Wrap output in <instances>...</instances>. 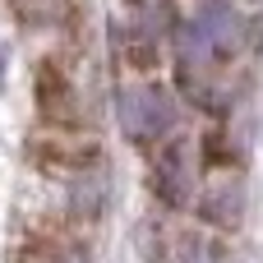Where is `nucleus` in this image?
I'll return each mask as SVG.
<instances>
[{
	"mask_svg": "<svg viewBox=\"0 0 263 263\" xmlns=\"http://www.w3.org/2000/svg\"><path fill=\"white\" fill-rule=\"evenodd\" d=\"M171 120H176V106L162 88L148 83V88L120 92V125H125L129 139H157V134L171 129Z\"/></svg>",
	"mask_w": 263,
	"mask_h": 263,
	"instance_id": "1",
	"label": "nucleus"
}]
</instances>
